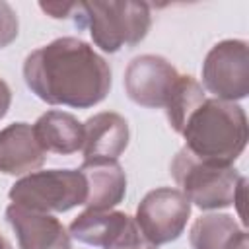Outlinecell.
Segmentation results:
<instances>
[{
    "label": "cell",
    "instance_id": "obj_20",
    "mask_svg": "<svg viewBox=\"0 0 249 249\" xmlns=\"http://www.w3.org/2000/svg\"><path fill=\"white\" fill-rule=\"evenodd\" d=\"M0 249H12V243H10L2 233H0Z\"/></svg>",
    "mask_w": 249,
    "mask_h": 249
},
{
    "label": "cell",
    "instance_id": "obj_19",
    "mask_svg": "<svg viewBox=\"0 0 249 249\" xmlns=\"http://www.w3.org/2000/svg\"><path fill=\"white\" fill-rule=\"evenodd\" d=\"M12 105V89L10 86L0 78V119H4Z\"/></svg>",
    "mask_w": 249,
    "mask_h": 249
},
{
    "label": "cell",
    "instance_id": "obj_16",
    "mask_svg": "<svg viewBox=\"0 0 249 249\" xmlns=\"http://www.w3.org/2000/svg\"><path fill=\"white\" fill-rule=\"evenodd\" d=\"M206 99L202 86L189 74H181L179 82L175 86V91L169 99V103L165 105V117L167 123L171 124V128L181 134L187 119L191 117V113Z\"/></svg>",
    "mask_w": 249,
    "mask_h": 249
},
{
    "label": "cell",
    "instance_id": "obj_10",
    "mask_svg": "<svg viewBox=\"0 0 249 249\" xmlns=\"http://www.w3.org/2000/svg\"><path fill=\"white\" fill-rule=\"evenodd\" d=\"M6 222L12 226L19 249H72L70 233L53 214L12 202L6 208Z\"/></svg>",
    "mask_w": 249,
    "mask_h": 249
},
{
    "label": "cell",
    "instance_id": "obj_5",
    "mask_svg": "<svg viewBox=\"0 0 249 249\" xmlns=\"http://www.w3.org/2000/svg\"><path fill=\"white\" fill-rule=\"evenodd\" d=\"M14 204L35 212H68L88 198V183L80 169L33 171L18 179L8 193Z\"/></svg>",
    "mask_w": 249,
    "mask_h": 249
},
{
    "label": "cell",
    "instance_id": "obj_4",
    "mask_svg": "<svg viewBox=\"0 0 249 249\" xmlns=\"http://www.w3.org/2000/svg\"><path fill=\"white\" fill-rule=\"evenodd\" d=\"M169 173L179 191L200 210H220L233 204L243 175L233 165L210 163L181 148L171 160Z\"/></svg>",
    "mask_w": 249,
    "mask_h": 249
},
{
    "label": "cell",
    "instance_id": "obj_12",
    "mask_svg": "<svg viewBox=\"0 0 249 249\" xmlns=\"http://www.w3.org/2000/svg\"><path fill=\"white\" fill-rule=\"evenodd\" d=\"M47 160L33 126L29 123H12L0 130V171L23 177L37 171Z\"/></svg>",
    "mask_w": 249,
    "mask_h": 249
},
{
    "label": "cell",
    "instance_id": "obj_18",
    "mask_svg": "<svg viewBox=\"0 0 249 249\" xmlns=\"http://www.w3.org/2000/svg\"><path fill=\"white\" fill-rule=\"evenodd\" d=\"M39 8L54 19H68L76 10V2H41Z\"/></svg>",
    "mask_w": 249,
    "mask_h": 249
},
{
    "label": "cell",
    "instance_id": "obj_9",
    "mask_svg": "<svg viewBox=\"0 0 249 249\" xmlns=\"http://www.w3.org/2000/svg\"><path fill=\"white\" fill-rule=\"evenodd\" d=\"M70 237L99 249L150 247L142 239L134 218L119 210H84L68 226ZM152 249V247H150Z\"/></svg>",
    "mask_w": 249,
    "mask_h": 249
},
{
    "label": "cell",
    "instance_id": "obj_14",
    "mask_svg": "<svg viewBox=\"0 0 249 249\" xmlns=\"http://www.w3.org/2000/svg\"><path fill=\"white\" fill-rule=\"evenodd\" d=\"M33 132L45 152L70 156L84 146V123L66 111H47L35 124Z\"/></svg>",
    "mask_w": 249,
    "mask_h": 249
},
{
    "label": "cell",
    "instance_id": "obj_17",
    "mask_svg": "<svg viewBox=\"0 0 249 249\" xmlns=\"http://www.w3.org/2000/svg\"><path fill=\"white\" fill-rule=\"evenodd\" d=\"M18 31H19V21H18L16 10L8 2L0 0V49L14 43L18 37Z\"/></svg>",
    "mask_w": 249,
    "mask_h": 249
},
{
    "label": "cell",
    "instance_id": "obj_8",
    "mask_svg": "<svg viewBox=\"0 0 249 249\" xmlns=\"http://www.w3.org/2000/svg\"><path fill=\"white\" fill-rule=\"evenodd\" d=\"M177 68L160 54H140L124 68V91L128 99L146 109H165L179 82Z\"/></svg>",
    "mask_w": 249,
    "mask_h": 249
},
{
    "label": "cell",
    "instance_id": "obj_15",
    "mask_svg": "<svg viewBox=\"0 0 249 249\" xmlns=\"http://www.w3.org/2000/svg\"><path fill=\"white\" fill-rule=\"evenodd\" d=\"M193 249H249L247 231L230 214H204L189 231Z\"/></svg>",
    "mask_w": 249,
    "mask_h": 249
},
{
    "label": "cell",
    "instance_id": "obj_6",
    "mask_svg": "<svg viewBox=\"0 0 249 249\" xmlns=\"http://www.w3.org/2000/svg\"><path fill=\"white\" fill-rule=\"evenodd\" d=\"M191 216V202L179 189L158 187L144 195L136 208V228L152 249L181 237Z\"/></svg>",
    "mask_w": 249,
    "mask_h": 249
},
{
    "label": "cell",
    "instance_id": "obj_1",
    "mask_svg": "<svg viewBox=\"0 0 249 249\" xmlns=\"http://www.w3.org/2000/svg\"><path fill=\"white\" fill-rule=\"evenodd\" d=\"M23 80L49 105L89 109L101 103L113 84L109 62L78 37H58L23 60Z\"/></svg>",
    "mask_w": 249,
    "mask_h": 249
},
{
    "label": "cell",
    "instance_id": "obj_2",
    "mask_svg": "<svg viewBox=\"0 0 249 249\" xmlns=\"http://www.w3.org/2000/svg\"><path fill=\"white\" fill-rule=\"evenodd\" d=\"M181 136L195 158L220 165H233L247 146V115L239 103L204 99L187 119Z\"/></svg>",
    "mask_w": 249,
    "mask_h": 249
},
{
    "label": "cell",
    "instance_id": "obj_13",
    "mask_svg": "<svg viewBox=\"0 0 249 249\" xmlns=\"http://www.w3.org/2000/svg\"><path fill=\"white\" fill-rule=\"evenodd\" d=\"M88 183V210H113L126 195V175L119 161H82Z\"/></svg>",
    "mask_w": 249,
    "mask_h": 249
},
{
    "label": "cell",
    "instance_id": "obj_3",
    "mask_svg": "<svg viewBox=\"0 0 249 249\" xmlns=\"http://www.w3.org/2000/svg\"><path fill=\"white\" fill-rule=\"evenodd\" d=\"M78 29H88L95 47L103 53L132 49L146 39L152 27V12L146 2H76L72 14Z\"/></svg>",
    "mask_w": 249,
    "mask_h": 249
},
{
    "label": "cell",
    "instance_id": "obj_7",
    "mask_svg": "<svg viewBox=\"0 0 249 249\" xmlns=\"http://www.w3.org/2000/svg\"><path fill=\"white\" fill-rule=\"evenodd\" d=\"M204 88L222 101H239L249 95V47L243 39L216 43L202 62Z\"/></svg>",
    "mask_w": 249,
    "mask_h": 249
},
{
    "label": "cell",
    "instance_id": "obj_21",
    "mask_svg": "<svg viewBox=\"0 0 249 249\" xmlns=\"http://www.w3.org/2000/svg\"><path fill=\"white\" fill-rule=\"evenodd\" d=\"M138 249H150V247H138Z\"/></svg>",
    "mask_w": 249,
    "mask_h": 249
},
{
    "label": "cell",
    "instance_id": "obj_11",
    "mask_svg": "<svg viewBox=\"0 0 249 249\" xmlns=\"http://www.w3.org/2000/svg\"><path fill=\"white\" fill-rule=\"evenodd\" d=\"M130 138L128 123L123 115L101 111L84 123V161H119Z\"/></svg>",
    "mask_w": 249,
    "mask_h": 249
}]
</instances>
